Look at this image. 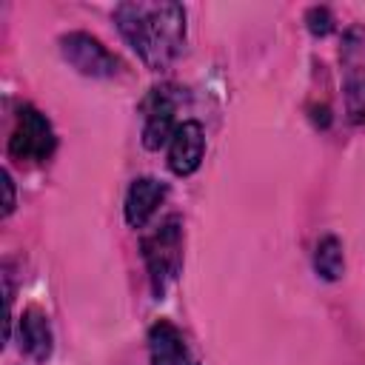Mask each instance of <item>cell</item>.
Instances as JSON below:
<instances>
[{"mask_svg":"<svg viewBox=\"0 0 365 365\" xmlns=\"http://www.w3.org/2000/svg\"><path fill=\"white\" fill-rule=\"evenodd\" d=\"M60 51L86 77H114L120 68L117 57L100 40H94L91 34H83V31L66 34L60 40Z\"/></svg>","mask_w":365,"mask_h":365,"instance_id":"cell-4","label":"cell"},{"mask_svg":"<svg viewBox=\"0 0 365 365\" xmlns=\"http://www.w3.org/2000/svg\"><path fill=\"white\" fill-rule=\"evenodd\" d=\"M9 151L14 160H48L51 151H54V131H51V123L31 106L20 108L17 114V125L11 131V140H9Z\"/></svg>","mask_w":365,"mask_h":365,"instance_id":"cell-3","label":"cell"},{"mask_svg":"<svg viewBox=\"0 0 365 365\" xmlns=\"http://www.w3.org/2000/svg\"><path fill=\"white\" fill-rule=\"evenodd\" d=\"M3 188H6V205H3V214H9L14 208V185H11V177L3 171Z\"/></svg>","mask_w":365,"mask_h":365,"instance_id":"cell-12","label":"cell"},{"mask_svg":"<svg viewBox=\"0 0 365 365\" xmlns=\"http://www.w3.org/2000/svg\"><path fill=\"white\" fill-rule=\"evenodd\" d=\"M174 111L177 103L168 94V88H154L145 100V123H143V145L145 148H160L168 137H174Z\"/></svg>","mask_w":365,"mask_h":365,"instance_id":"cell-5","label":"cell"},{"mask_svg":"<svg viewBox=\"0 0 365 365\" xmlns=\"http://www.w3.org/2000/svg\"><path fill=\"white\" fill-rule=\"evenodd\" d=\"M308 29H311L314 34H328V31L334 29L328 9H311V11H308Z\"/></svg>","mask_w":365,"mask_h":365,"instance_id":"cell-11","label":"cell"},{"mask_svg":"<svg viewBox=\"0 0 365 365\" xmlns=\"http://www.w3.org/2000/svg\"><path fill=\"white\" fill-rule=\"evenodd\" d=\"M202 154H205V134H202V125L188 120L182 125H177L174 137H171V148H168V168L180 177L191 174L200 168L202 163Z\"/></svg>","mask_w":365,"mask_h":365,"instance_id":"cell-6","label":"cell"},{"mask_svg":"<svg viewBox=\"0 0 365 365\" xmlns=\"http://www.w3.org/2000/svg\"><path fill=\"white\" fill-rule=\"evenodd\" d=\"M148 351H151V365H191L185 342H182V334L165 319L151 325Z\"/></svg>","mask_w":365,"mask_h":365,"instance_id":"cell-8","label":"cell"},{"mask_svg":"<svg viewBox=\"0 0 365 365\" xmlns=\"http://www.w3.org/2000/svg\"><path fill=\"white\" fill-rule=\"evenodd\" d=\"M163 197H165V185L160 180H154V177L134 180L128 194H125V220H128V225L143 228L151 220V214L157 211V205L163 202Z\"/></svg>","mask_w":365,"mask_h":365,"instance_id":"cell-7","label":"cell"},{"mask_svg":"<svg viewBox=\"0 0 365 365\" xmlns=\"http://www.w3.org/2000/svg\"><path fill=\"white\" fill-rule=\"evenodd\" d=\"M143 259L148 265L154 294L163 297L182 268V222H180V217H165L157 228H151L143 237Z\"/></svg>","mask_w":365,"mask_h":365,"instance_id":"cell-2","label":"cell"},{"mask_svg":"<svg viewBox=\"0 0 365 365\" xmlns=\"http://www.w3.org/2000/svg\"><path fill=\"white\" fill-rule=\"evenodd\" d=\"M314 268H317V274L325 277V279H339V277H342L345 259H342V245H339L336 237H322V240L317 242Z\"/></svg>","mask_w":365,"mask_h":365,"instance_id":"cell-10","label":"cell"},{"mask_svg":"<svg viewBox=\"0 0 365 365\" xmlns=\"http://www.w3.org/2000/svg\"><path fill=\"white\" fill-rule=\"evenodd\" d=\"M20 348L43 362L48 354H51V328H48V319L43 311L37 308H26L23 317H20Z\"/></svg>","mask_w":365,"mask_h":365,"instance_id":"cell-9","label":"cell"},{"mask_svg":"<svg viewBox=\"0 0 365 365\" xmlns=\"http://www.w3.org/2000/svg\"><path fill=\"white\" fill-rule=\"evenodd\" d=\"M120 34L148 68H165L185 40V9L180 3H120L114 9Z\"/></svg>","mask_w":365,"mask_h":365,"instance_id":"cell-1","label":"cell"}]
</instances>
